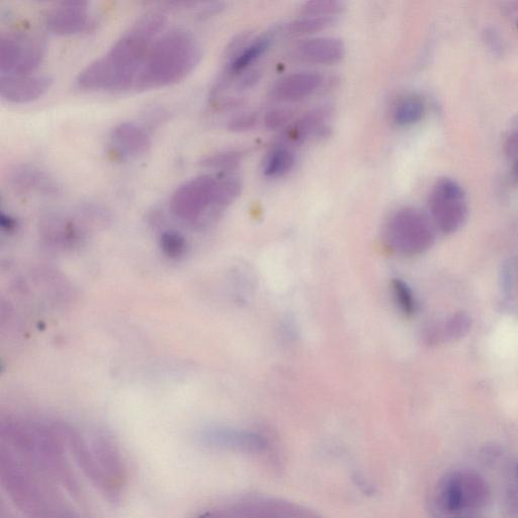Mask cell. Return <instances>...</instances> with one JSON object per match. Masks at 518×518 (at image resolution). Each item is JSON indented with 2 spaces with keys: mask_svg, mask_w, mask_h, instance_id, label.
<instances>
[{
  "mask_svg": "<svg viewBox=\"0 0 518 518\" xmlns=\"http://www.w3.org/2000/svg\"><path fill=\"white\" fill-rule=\"evenodd\" d=\"M111 145L119 154L125 157H139L148 153L151 139L148 133L134 123H122L110 134Z\"/></svg>",
  "mask_w": 518,
  "mask_h": 518,
  "instance_id": "cell-12",
  "label": "cell"
},
{
  "mask_svg": "<svg viewBox=\"0 0 518 518\" xmlns=\"http://www.w3.org/2000/svg\"><path fill=\"white\" fill-rule=\"evenodd\" d=\"M293 113L288 109H277L268 111L265 118V124L269 130H277L291 121Z\"/></svg>",
  "mask_w": 518,
  "mask_h": 518,
  "instance_id": "cell-23",
  "label": "cell"
},
{
  "mask_svg": "<svg viewBox=\"0 0 518 518\" xmlns=\"http://www.w3.org/2000/svg\"><path fill=\"white\" fill-rule=\"evenodd\" d=\"M257 124V118L253 115H242L233 119L229 124L230 131L243 132L250 130Z\"/></svg>",
  "mask_w": 518,
  "mask_h": 518,
  "instance_id": "cell-24",
  "label": "cell"
},
{
  "mask_svg": "<svg viewBox=\"0 0 518 518\" xmlns=\"http://www.w3.org/2000/svg\"><path fill=\"white\" fill-rule=\"evenodd\" d=\"M329 115V110L324 108L309 111L286 130L285 138L294 143L305 141L323 129Z\"/></svg>",
  "mask_w": 518,
  "mask_h": 518,
  "instance_id": "cell-14",
  "label": "cell"
},
{
  "mask_svg": "<svg viewBox=\"0 0 518 518\" xmlns=\"http://www.w3.org/2000/svg\"><path fill=\"white\" fill-rule=\"evenodd\" d=\"M487 38H486V40H487V42L489 44H491V47L496 48V49H500V46L502 44L501 42V39L499 38V36L496 33V31H494L493 30H491L490 31H487Z\"/></svg>",
  "mask_w": 518,
  "mask_h": 518,
  "instance_id": "cell-26",
  "label": "cell"
},
{
  "mask_svg": "<svg viewBox=\"0 0 518 518\" xmlns=\"http://www.w3.org/2000/svg\"><path fill=\"white\" fill-rule=\"evenodd\" d=\"M344 10L345 4L338 0H316L303 5L301 14L305 18L336 19Z\"/></svg>",
  "mask_w": 518,
  "mask_h": 518,
  "instance_id": "cell-20",
  "label": "cell"
},
{
  "mask_svg": "<svg viewBox=\"0 0 518 518\" xmlns=\"http://www.w3.org/2000/svg\"><path fill=\"white\" fill-rule=\"evenodd\" d=\"M429 209L438 229L444 233H456L463 226L468 215L464 189L452 179L438 180L430 191Z\"/></svg>",
  "mask_w": 518,
  "mask_h": 518,
  "instance_id": "cell-7",
  "label": "cell"
},
{
  "mask_svg": "<svg viewBox=\"0 0 518 518\" xmlns=\"http://www.w3.org/2000/svg\"><path fill=\"white\" fill-rule=\"evenodd\" d=\"M53 83L46 75L0 76V95L12 103H28L43 97Z\"/></svg>",
  "mask_w": 518,
  "mask_h": 518,
  "instance_id": "cell-9",
  "label": "cell"
},
{
  "mask_svg": "<svg viewBox=\"0 0 518 518\" xmlns=\"http://www.w3.org/2000/svg\"><path fill=\"white\" fill-rule=\"evenodd\" d=\"M241 159L242 154L238 151H224V153L206 157L201 162V165L210 170L229 171L235 169L241 163Z\"/></svg>",
  "mask_w": 518,
  "mask_h": 518,
  "instance_id": "cell-21",
  "label": "cell"
},
{
  "mask_svg": "<svg viewBox=\"0 0 518 518\" xmlns=\"http://www.w3.org/2000/svg\"><path fill=\"white\" fill-rule=\"evenodd\" d=\"M94 25L89 3L81 0L56 4L45 15V26L57 35L84 33L91 31Z\"/></svg>",
  "mask_w": 518,
  "mask_h": 518,
  "instance_id": "cell-8",
  "label": "cell"
},
{
  "mask_svg": "<svg viewBox=\"0 0 518 518\" xmlns=\"http://www.w3.org/2000/svg\"><path fill=\"white\" fill-rule=\"evenodd\" d=\"M10 181L18 190L52 193L56 190L54 181L48 175L33 166H15L10 173Z\"/></svg>",
  "mask_w": 518,
  "mask_h": 518,
  "instance_id": "cell-13",
  "label": "cell"
},
{
  "mask_svg": "<svg viewBox=\"0 0 518 518\" xmlns=\"http://www.w3.org/2000/svg\"><path fill=\"white\" fill-rule=\"evenodd\" d=\"M392 292L397 306L404 314L410 316L416 312V299H414L412 291L408 285L400 280H394Z\"/></svg>",
  "mask_w": 518,
  "mask_h": 518,
  "instance_id": "cell-22",
  "label": "cell"
},
{
  "mask_svg": "<svg viewBox=\"0 0 518 518\" xmlns=\"http://www.w3.org/2000/svg\"><path fill=\"white\" fill-rule=\"evenodd\" d=\"M490 492L483 478L467 471L445 476L436 491L437 505L448 514L473 512L487 505Z\"/></svg>",
  "mask_w": 518,
  "mask_h": 518,
  "instance_id": "cell-5",
  "label": "cell"
},
{
  "mask_svg": "<svg viewBox=\"0 0 518 518\" xmlns=\"http://www.w3.org/2000/svg\"><path fill=\"white\" fill-rule=\"evenodd\" d=\"M46 53L45 40L29 31H11L0 36V73L2 76L34 73Z\"/></svg>",
  "mask_w": 518,
  "mask_h": 518,
  "instance_id": "cell-6",
  "label": "cell"
},
{
  "mask_svg": "<svg viewBox=\"0 0 518 518\" xmlns=\"http://www.w3.org/2000/svg\"><path fill=\"white\" fill-rule=\"evenodd\" d=\"M385 236L395 251L417 255L432 247L435 233L433 222L426 214L416 208H402L390 218Z\"/></svg>",
  "mask_w": 518,
  "mask_h": 518,
  "instance_id": "cell-4",
  "label": "cell"
},
{
  "mask_svg": "<svg viewBox=\"0 0 518 518\" xmlns=\"http://www.w3.org/2000/svg\"><path fill=\"white\" fill-rule=\"evenodd\" d=\"M505 153L510 157L518 155V127L509 135L505 142Z\"/></svg>",
  "mask_w": 518,
  "mask_h": 518,
  "instance_id": "cell-25",
  "label": "cell"
},
{
  "mask_svg": "<svg viewBox=\"0 0 518 518\" xmlns=\"http://www.w3.org/2000/svg\"><path fill=\"white\" fill-rule=\"evenodd\" d=\"M334 19L305 18L286 23L281 28L282 34L286 37H301L317 33L329 28Z\"/></svg>",
  "mask_w": 518,
  "mask_h": 518,
  "instance_id": "cell-19",
  "label": "cell"
},
{
  "mask_svg": "<svg viewBox=\"0 0 518 518\" xmlns=\"http://www.w3.org/2000/svg\"><path fill=\"white\" fill-rule=\"evenodd\" d=\"M299 60L314 64L338 63L345 55V45L339 39L320 37L304 40L294 48Z\"/></svg>",
  "mask_w": 518,
  "mask_h": 518,
  "instance_id": "cell-10",
  "label": "cell"
},
{
  "mask_svg": "<svg viewBox=\"0 0 518 518\" xmlns=\"http://www.w3.org/2000/svg\"><path fill=\"white\" fill-rule=\"evenodd\" d=\"M161 11L143 14L110 50L87 66L75 79L83 91L122 92L136 84L147 56L165 27Z\"/></svg>",
  "mask_w": 518,
  "mask_h": 518,
  "instance_id": "cell-1",
  "label": "cell"
},
{
  "mask_svg": "<svg viewBox=\"0 0 518 518\" xmlns=\"http://www.w3.org/2000/svg\"><path fill=\"white\" fill-rule=\"evenodd\" d=\"M471 325V320L465 313H458L452 316L446 321L443 328L435 329L427 336L430 341L438 340L440 338L455 340L464 337Z\"/></svg>",
  "mask_w": 518,
  "mask_h": 518,
  "instance_id": "cell-18",
  "label": "cell"
},
{
  "mask_svg": "<svg viewBox=\"0 0 518 518\" xmlns=\"http://www.w3.org/2000/svg\"><path fill=\"white\" fill-rule=\"evenodd\" d=\"M201 58V46L189 31H167L151 48L134 89L149 91L177 84L193 73Z\"/></svg>",
  "mask_w": 518,
  "mask_h": 518,
  "instance_id": "cell-2",
  "label": "cell"
},
{
  "mask_svg": "<svg viewBox=\"0 0 518 518\" xmlns=\"http://www.w3.org/2000/svg\"><path fill=\"white\" fill-rule=\"evenodd\" d=\"M235 201L233 189L221 178L198 175L183 183L171 197V209L180 220L205 226L216 220Z\"/></svg>",
  "mask_w": 518,
  "mask_h": 518,
  "instance_id": "cell-3",
  "label": "cell"
},
{
  "mask_svg": "<svg viewBox=\"0 0 518 518\" xmlns=\"http://www.w3.org/2000/svg\"><path fill=\"white\" fill-rule=\"evenodd\" d=\"M206 443L224 448H236L243 450H262L265 449V441L260 436L229 430H219L212 432L205 436Z\"/></svg>",
  "mask_w": 518,
  "mask_h": 518,
  "instance_id": "cell-15",
  "label": "cell"
},
{
  "mask_svg": "<svg viewBox=\"0 0 518 518\" xmlns=\"http://www.w3.org/2000/svg\"><path fill=\"white\" fill-rule=\"evenodd\" d=\"M516 23H517V28H518V20H517V22H516Z\"/></svg>",
  "mask_w": 518,
  "mask_h": 518,
  "instance_id": "cell-27",
  "label": "cell"
},
{
  "mask_svg": "<svg viewBox=\"0 0 518 518\" xmlns=\"http://www.w3.org/2000/svg\"><path fill=\"white\" fill-rule=\"evenodd\" d=\"M294 165V156L292 151L285 147H277L265 159L262 171L267 178H281L289 173Z\"/></svg>",
  "mask_w": 518,
  "mask_h": 518,
  "instance_id": "cell-17",
  "label": "cell"
},
{
  "mask_svg": "<svg viewBox=\"0 0 518 518\" xmlns=\"http://www.w3.org/2000/svg\"><path fill=\"white\" fill-rule=\"evenodd\" d=\"M425 110V102L417 95H406L395 103L392 116L397 125L408 127L418 123Z\"/></svg>",
  "mask_w": 518,
  "mask_h": 518,
  "instance_id": "cell-16",
  "label": "cell"
},
{
  "mask_svg": "<svg viewBox=\"0 0 518 518\" xmlns=\"http://www.w3.org/2000/svg\"><path fill=\"white\" fill-rule=\"evenodd\" d=\"M322 83V76L316 73L292 74L274 85L272 97L280 101H297L313 94Z\"/></svg>",
  "mask_w": 518,
  "mask_h": 518,
  "instance_id": "cell-11",
  "label": "cell"
}]
</instances>
